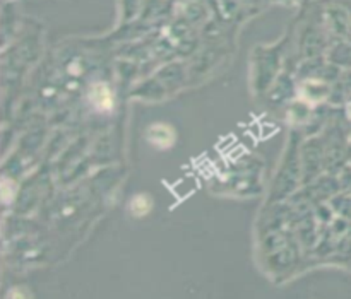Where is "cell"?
Listing matches in <instances>:
<instances>
[{
  "mask_svg": "<svg viewBox=\"0 0 351 299\" xmlns=\"http://www.w3.org/2000/svg\"><path fill=\"white\" fill-rule=\"evenodd\" d=\"M280 2H295V0H280Z\"/></svg>",
  "mask_w": 351,
  "mask_h": 299,
  "instance_id": "1",
  "label": "cell"
}]
</instances>
